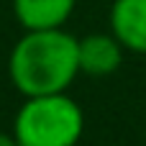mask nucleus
Returning <instances> with one entry per match:
<instances>
[{"label": "nucleus", "mask_w": 146, "mask_h": 146, "mask_svg": "<svg viewBox=\"0 0 146 146\" xmlns=\"http://www.w3.org/2000/svg\"><path fill=\"white\" fill-rule=\"evenodd\" d=\"M8 74L23 98L64 92L80 74V38L62 28L26 31L8 56Z\"/></svg>", "instance_id": "f257e3e1"}, {"label": "nucleus", "mask_w": 146, "mask_h": 146, "mask_svg": "<svg viewBox=\"0 0 146 146\" xmlns=\"http://www.w3.org/2000/svg\"><path fill=\"white\" fill-rule=\"evenodd\" d=\"M82 131V108L64 92L26 98L13 121V136L21 146H77Z\"/></svg>", "instance_id": "f03ea898"}, {"label": "nucleus", "mask_w": 146, "mask_h": 146, "mask_svg": "<svg viewBox=\"0 0 146 146\" xmlns=\"http://www.w3.org/2000/svg\"><path fill=\"white\" fill-rule=\"evenodd\" d=\"M123 44L115 33H90L80 41V74L110 77L123 62Z\"/></svg>", "instance_id": "7ed1b4c3"}, {"label": "nucleus", "mask_w": 146, "mask_h": 146, "mask_svg": "<svg viewBox=\"0 0 146 146\" xmlns=\"http://www.w3.org/2000/svg\"><path fill=\"white\" fill-rule=\"evenodd\" d=\"M110 31L133 54H146V0H115Z\"/></svg>", "instance_id": "20e7f679"}, {"label": "nucleus", "mask_w": 146, "mask_h": 146, "mask_svg": "<svg viewBox=\"0 0 146 146\" xmlns=\"http://www.w3.org/2000/svg\"><path fill=\"white\" fill-rule=\"evenodd\" d=\"M77 0H13V13L26 31L41 28H62Z\"/></svg>", "instance_id": "39448f33"}, {"label": "nucleus", "mask_w": 146, "mask_h": 146, "mask_svg": "<svg viewBox=\"0 0 146 146\" xmlns=\"http://www.w3.org/2000/svg\"><path fill=\"white\" fill-rule=\"evenodd\" d=\"M0 146H21L13 133H0Z\"/></svg>", "instance_id": "423d86ee"}]
</instances>
